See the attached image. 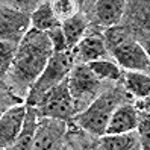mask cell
I'll return each mask as SVG.
<instances>
[{
	"label": "cell",
	"instance_id": "cell-1",
	"mask_svg": "<svg viewBox=\"0 0 150 150\" xmlns=\"http://www.w3.org/2000/svg\"><path fill=\"white\" fill-rule=\"evenodd\" d=\"M53 53L55 50L49 33L30 29L17 49V55L11 67L14 81L32 86Z\"/></svg>",
	"mask_w": 150,
	"mask_h": 150
},
{
	"label": "cell",
	"instance_id": "cell-2",
	"mask_svg": "<svg viewBox=\"0 0 150 150\" xmlns=\"http://www.w3.org/2000/svg\"><path fill=\"white\" fill-rule=\"evenodd\" d=\"M123 100H125V96L118 90L99 94L83 111L77 112L76 123L88 134L102 137L106 134L108 123L114 111L121 103H125Z\"/></svg>",
	"mask_w": 150,
	"mask_h": 150
},
{
	"label": "cell",
	"instance_id": "cell-3",
	"mask_svg": "<svg viewBox=\"0 0 150 150\" xmlns=\"http://www.w3.org/2000/svg\"><path fill=\"white\" fill-rule=\"evenodd\" d=\"M105 40L108 50H111L114 59L123 68L150 74V58L141 42H137L132 37L118 29L108 30Z\"/></svg>",
	"mask_w": 150,
	"mask_h": 150
},
{
	"label": "cell",
	"instance_id": "cell-4",
	"mask_svg": "<svg viewBox=\"0 0 150 150\" xmlns=\"http://www.w3.org/2000/svg\"><path fill=\"white\" fill-rule=\"evenodd\" d=\"M73 65H74V59H73L71 50L55 52L50 56L49 62L44 67L40 77L32 85V90L29 94L30 105H37V102L42 97V94H46L50 88H53L55 85L62 82L64 79H67Z\"/></svg>",
	"mask_w": 150,
	"mask_h": 150
},
{
	"label": "cell",
	"instance_id": "cell-5",
	"mask_svg": "<svg viewBox=\"0 0 150 150\" xmlns=\"http://www.w3.org/2000/svg\"><path fill=\"white\" fill-rule=\"evenodd\" d=\"M68 88L73 96L76 112L83 111L100 91V79L94 74L88 64L74 62L68 73Z\"/></svg>",
	"mask_w": 150,
	"mask_h": 150
},
{
	"label": "cell",
	"instance_id": "cell-6",
	"mask_svg": "<svg viewBox=\"0 0 150 150\" xmlns=\"http://www.w3.org/2000/svg\"><path fill=\"white\" fill-rule=\"evenodd\" d=\"M37 105L41 117L61 118L67 121L76 112L74 100L71 93H70L67 79H64L62 82L55 85L53 88H50L46 94H42V97L37 102Z\"/></svg>",
	"mask_w": 150,
	"mask_h": 150
},
{
	"label": "cell",
	"instance_id": "cell-7",
	"mask_svg": "<svg viewBox=\"0 0 150 150\" xmlns=\"http://www.w3.org/2000/svg\"><path fill=\"white\" fill-rule=\"evenodd\" d=\"M29 26H32L30 15L24 11L14 9L9 6H2V40L14 44H20L21 40L28 35Z\"/></svg>",
	"mask_w": 150,
	"mask_h": 150
},
{
	"label": "cell",
	"instance_id": "cell-8",
	"mask_svg": "<svg viewBox=\"0 0 150 150\" xmlns=\"http://www.w3.org/2000/svg\"><path fill=\"white\" fill-rule=\"evenodd\" d=\"M26 112H28V106H24L23 103L12 105L11 108L3 111L2 118H0V144H2V149H14L23 127Z\"/></svg>",
	"mask_w": 150,
	"mask_h": 150
},
{
	"label": "cell",
	"instance_id": "cell-9",
	"mask_svg": "<svg viewBox=\"0 0 150 150\" xmlns=\"http://www.w3.org/2000/svg\"><path fill=\"white\" fill-rule=\"evenodd\" d=\"M65 120L42 117L40 118V126L33 139L32 149H53L62 144V137L65 135Z\"/></svg>",
	"mask_w": 150,
	"mask_h": 150
},
{
	"label": "cell",
	"instance_id": "cell-10",
	"mask_svg": "<svg viewBox=\"0 0 150 150\" xmlns=\"http://www.w3.org/2000/svg\"><path fill=\"white\" fill-rule=\"evenodd\" d=\"M73 59L74 62H83L88 64L91 61L96 59H102L108 56V46H106V40L102 37L100 33H85V37L77 42V46L71 49Z\"/></svg>",
	"mask_w": 150,
	"mask_h": 150
},
{
	"label": "cell",
	"instance_id": "cell-11",
	"mask_svg": "<svg viewBox=\"0 0 150 150\" xmlns=\"http://www.w3.org/2000/svg\"><path fill=\"white\" fill-rule=\"evenodd\" d=\"M138 121L139 111L135 105L121 103L112 114L106 127V134H125V132L137 130Z\"/></svg>",
	"mask_w": 150,
	"mask_h": 150
},
{
	"label": "cell",
	"instance_id": "cell-12",
	"mask_svg": "<svg viewBox=\"0 0 150 150\" xmlns=\"http://www.w3.org/2000/svg\"><path fill=\"white\" fill-rule=\"evenodd\" d=\"M99 149H103V150L141 149L138 132L132 130V132H125V134H105L100 137Z\"/></svg>",
	"mask_w": 150,
	"mask_h": 150
},
{
	"label": "cell",
	"instance_id": "cell-13",
	"mask_svg": "<svg viewBox=\"0 0 150 150\" xmlns=\"http://www.w3.org/2000/svg\"><path fill=\"white\" fill-rule=\"evenodd\" d=\"M38 115H40L38 108L35 106V105H29L28 112H26L24 123H23V127H21V132H20L18 139H17L14 149H18V150L32 149L35 135H37V130H38V126H40Z\"/></svg>",
	"mask_w": 150,
	"mask_h": 150
},
{
	"label": "cell",
	"instance_id": "cell-14",
	"mask_svg": "<svg viewBox=\"0 0 150 150\" xmlns=\"http://www.w3.org/2000/svg\"><path fill=\"white\" fill-rule=\"evenodd\" d=\"M126 0H97L96 15L103 26L117 24L125 12Z\"/></svg>",
	"mask_w": 150,
	"mask_h": 150
},
{
	"label": "cell",
	"instance_id": "cell-15",
	"mask_svg": "<svg viewBox=\"0 0 150 150\" xmlns=\"http://www.w3.org/2000/svg\"><path fill=\"white\" fill-rule=\"evenodd\" d=\"M61 26H62V30L65 33L67 46H68L70 50H71L77 46V42L85 37L86 28H88V20L82 12H77L76 15L64 20L62 23H61Z\"/></svg>",
	"mask_w": 150,
	"mask_h": 150
},
{
	"label": "cell",
	"instance_id": "cell-16",
	"mask_svg": "<svg viewBox=\"0 0 150 150\" xmlns=\"http://www.w3.org/2000/svg\"><path fill=\"white\" fill-rule=\"evenodd\" d=\"M126 91L135 97V99H143L147 94H150V74L144 71H135V70H126L123 76Z\"/></svg>",
	"mask_w": 150,
	"mask_h": 150
},
{
	"label": "cell",
	"instance_id": "cell-17",
	"mask_svg": "<svg viewBox=\"0 0 150 150\" xmlns=\"http://www.w3.org/2000/svg\"><path fill=\"white\" fill-rule=\"evenodd\" d=\"M30 21H32V29H37L41 32H47L50 29H53L55 26L61 24V21L58 20V17L52 9V5L49 0L42 2L37 9L32 11Z\"/></svg>",
	"mask_w": 150,
	"mask_h": 150
},
{
	"label": "cell",
	"instance_id": "cell-18",
	"mask_svg": "<svg viewBox=\"0 0 150 150\" xmlns=\"http://www.w3.org/2000/svg\"><path fill=\"white\" fill-rule=\"evenodd\" d=\"M88 65H90V68L100 81H118L123 74L120 68L121 65L117 61H112L108 58L91 61V62H88Z\"/></svg>",
	"mask_w": 150,
	"mask_h": 150
},
{
	"label": "cell",
	"instance_id": "cell-19",
	"mask_svg": "<svg viewBox=\"0 0 150 150\" xmlns=\"http://www.w3.org/2000/svg\"><path fill=\"white\" fill-rule=\"evenodd\" d=\"M49 2L61 23L70 18V17L76 15L79 12V6H81V3L77 0H49Z\"/></svg>",
	"mask_w": 150,
	"mask_h": 150
},
{
	"label": "cell",
	"instance_id": "cell-20",
	"mask_svg": "<svg viewBox=\"0 0 150 150\" xmlns=\"http://www.w3.org/2000/svg\"><path fill=\"white\" fill-rule=\"evenodd\" d=\"M17 46H18V44L2 40V74L3 76L9 71L11 67H12V62H14L15 55H17V49H18Z\"/></svg>",
	"mask_w": 150,
	"mask_h": 150
},
{
	"label": "cell",
	"instance_id": "cell-21",
	"mask_svg": "<svg viewBox=\"0 0 150 150\" xmlns=\"http://www.w3.org/2000/svg\"><path fill=\"white\" fill-rule=\"evenodd\" d=\"M138 137L141 149H150V115L144 112H139V121H138Z\"/></svg>",
	"mask_w": 150,
	"mask_h": 150
},
{
	"label": "cell",
	"instance_id": "cell-22",
	"mask_svg": "<svg viewBox=\"0 0 150 150\" xmlns=\"http://www.w3.org/2000/svg\"><path fill=\"white\" fill-rule=\"evenodd\" d=\"M49 33V38L52 41V46H53L55 52H64V50H70L67 46V40H65V33L62 30V26L58 24L55 26L53 29L47 30Z\"/></svg>",
	"mask_w": 150,
	"mask_h": 150
},
{
	"label": "cell",
	"instance_id": "cell-23",
	"mask_svg": "<svg viewBox=\"0 0 150 150\" xmlns=\"http://www.w3.org/2000/svg\"><path fill=\"white\" fill-rule=\"evenodd\" d=\"M42 2H46V0H3V5L18 11L29 12V11H35Z\"/></svg>",
	"mask_w": 150,
	"mask_h": 150
},
{
	"label": "cell",
	"instance_id": "cell-24",
	"mask_svg": "<svg viewBox=\"0 0 150 150\" xmlns=\"http://www.w3.org/2000/svg\"><path fill=\"white\" fill-rule=\"evenodd\" d=\"M135 106L138 108L139 112H144V114H149L150 115V94H147L143 99H138Z\"/></svg>",
	"mask_w": 150,
	"mask_h": 150
},
{
	"label": "cell",
	"instance_id": "cell-25",
	"mask_svg": "<svg viewBox=\"0 0 150 150\" xmlns=\"http://www.w3.org/2000/svg\"><path fill=\"white\" fill-rule=\"evenodd\" d=\"M143 47L146 49L147 55H149V58H150V41H147V42H143Z\"/></svg>",
	"mask_w": 150,
	"mask_h": 150
},
{
	"label": "cell",
	"instance_id": "cell-26",
	"mask_svg": "<svg viewBox=\"0 0 150 150\" xmlns=\"http://www.w3.org/2000/svg\"><path fill=\"white\" fill-rule=\"evenodd\" d=\"M77 2H79V3H81V5H82V3L85 2V0H77Z\"/></svg>",
	"mask_w": 150,
	"mask_h": 150
}]
</instances>
